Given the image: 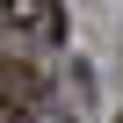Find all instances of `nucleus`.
<instances>
[{
    "label": "nucleus",
    "instance_id": "obj_1",
    "mask_svg": "<svg viewBox=\"0 0 123 123\" xmlns=\"http://www.w3.org/2000/svg\"><path fill=\"white\" fill-rule=\"evenodd\" d=\"M0 29L7 36H36V43H58L65 36V15H58V0H0Z\"/></svg>",
    "mask_w": 123,
    "mask_h": 123
},
{
    "label": "nucleus",
    "instance_id": "obj_2",
    "mask_svg": "<svg viewBox=\"0 0 123 123\" xmlns=\"http://www.w3.org/2000/svg\"><path fill=\"white\" fill-rule=\"evenodd\" d=\"M116 123H123V116H116Z\"/></svg>",
    "mask_w": 123,
    "mask_h": 123
}]
</instances>
